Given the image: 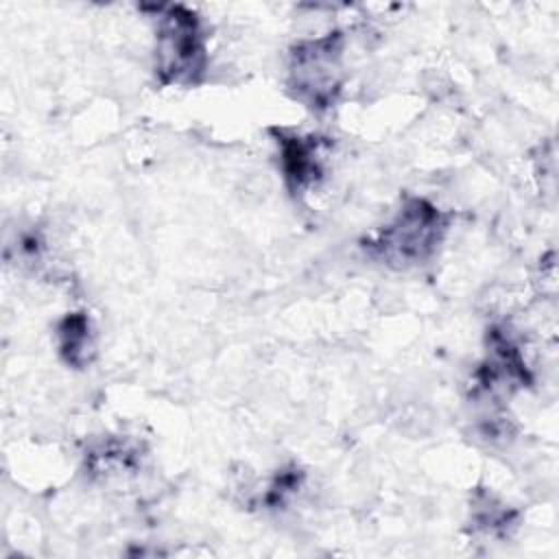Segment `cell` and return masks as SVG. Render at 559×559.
Listing matches in <instances>:
<instances>
[{"label":"cell","instance_id":"obj_1","mask_svg":"<svg viewBox=\"0 0 559 559\" xmlns=\"http://www.w3.org/2000/svg\"><path fill=\"white\" fill-rule=\"evenodd\" d=\"M450 227V214L424 197H406L395 216L362 247L376 260L393 269H411L428 262L441 247Z\"/></svg>","mask_w":559,"mask_h":559},{"label":"cell","instance_id":"obj_2","mask_svg":"<svg viewBox=\"0 0 559 559\" xmlns=\"http://www.w3.org/2000/svg\"><path fill=\"white\" fill-rule=\"evenodd\" d=\"M155 11V76L159 85L190 87L207 70V35L201 17L183 4H159Z\"/></svg>","mask_w":559,"mask_h":559},{"label":"cell","instance_id":"obj_3","mask_svg":"<svg viewBox=\"0 0 559 559\" xmlns=\"http://www.w3.org/2000/svg\"><path fill=\"white\" fill-rule=\"evenodd\" d=\"M343 50L345 37L336 31L295 44L288 57L286 76V87L293 98L312 111L330 109L336 103L345 79Z\"/></svg>","mask_w":559,"mask_h":559},{"label":"cell","instance_id":"obj_4","mask_svg":"<svg viewBox=\"0 0 559 559\" xmlns=\"http://www.w3.org/2000/svg\"><path fill=\"white\" fill-rule=\"evenodd\" d=\"M480 391H511L531 382V371L518 347L504 328H491L487 336V356L476 371Z\"/></svg>","mask_w":559,"mask_h":559},{"label":"cell","instance_id":"obj_5","mask_svg":"<svg viewBox=\"0 0 559 559\" xmlns=\"http://www.w3.org/2000/svg\"><path fill=\"white\" fill-rule=\"evenodd\" d=\"M282 175L293 194H304L323 177V142L314 135L275 131Z\"/></svg>","mask_w":559,"mask_h":559},{"label":"cell","instance_id":"obj_6","mask_svg":"<svg viewBox=\"0 0 559 559\" xmlns=\"http://www.w3.org/2000/svg\"><path fill=\"white\" fill-rule=\"evenodd\" d=\"M61 360L72 369H85L94 358V332L85 312H68L55 330Z\"/></svg>","mask_w":559,"mask_h":559},{"label":"cell","instance_id":"obj_7","mask_svg":"<svg viewBox=\"0 0 559 559\" xmlns=\"http://www.w3.org/2000/svg\"><path fill=\"white\" fill-rule=\"evenodd\" d=\"M469 524L474 533L489 537H509L518 526V511L500 502L489 491H476L469 507Z\"/></svg>","mask_w":559,"mask_h":559}]
</instances>
